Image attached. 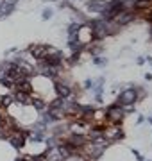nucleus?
I'll use <instances>...</instances> for the list:
<instances>
[{"mask_svg": "<svg viewBox=\"0 0 152 161\" xmlns=\"http://www.w3.org/2000/svg\"><path fill=\"white\" fill-rule=\"evenodd\" d=\"M75 40L79 41L82 47L88 45V43H91V41L95 40V38H93V32H91V27H90V25L79 27V29H77V34H75Z\"/></svg>", "mask_w": 152, "mask_h": 161, "instance_id": "1", "label": "nucleus"}, {"mask_svg": "<svg viewBox=\"0 0 152 161\" xmlns=\"http://www.w3.org/2000/svg\"><path fill=\"white\" fill-rule=\"evenodd\" d=\"M29 52L32 54V58L34 59L41 61V59L47 56V47L45 45H32V47H29Z\"/></svg>", "mask_w": 152, "mask_h": 161, "instance_id": "2", "label": "nucleus"}, {"mask_svg": "<svg viewBox=\"0 0 152 161\" xmlns=\"http://www.w3.org/2000/svg\"><path fill=\"white\" fill-rule=\"evenodd\" d=\"M136 100V92L134 90H129V92H123L122 95H120V98H118V104L120 106H127V104H133Z\"/></svg>", "mask_w": 152, "mask_h": 161, "instance_id": "3", "label": "nucleus"}, {"mask_svg": "<svg viewBox=\"0 0 152 161\" xmlns=\"http://www.w3.org/2000/svg\"><path fill=\"white\" fill-rule=\"evenodd\" d=\"M54 90H56V93H57L61 98H66L70 97V88L66 86V84H63V82H54Z\"/></svg>", "mask_w": 152, "mask_h": 161, "instance_id": "4", "label": "nucleus"}]
</instances>
